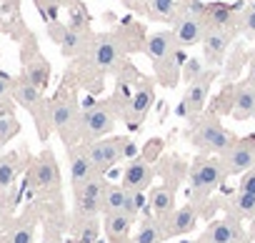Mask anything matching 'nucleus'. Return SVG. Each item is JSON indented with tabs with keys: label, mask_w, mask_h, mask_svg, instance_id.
Instances as JSON below:
<instances>
[{
	"label": "nucleus",
	"mask_w": 255,
	"mask_h": 243,
	"mask_svg": "<svg viewBox=\"0 0 255 243\" xmlns=\"http://www.w3.org/2000/svg\"><path fill=\"white\" fill-rule=\"evenodd\" d=\"M233 206L243 216H250V218L255 216V196H250V193H240L238 191V196L233 198Z\"/></svg>",
	"instance_id": "32"
},
{
	"label": "nucleus",
	"mask_w": 255,
	"mask_h": 243,
	"mask_svg": "<svg viewBox=\"0 0 255 243\" xmlns=\"http://www.w3.org/2000/svg\"><path fill=\"white\" fill-rule=\"evenodd\" d=\"M208 33L205 20V5L200 0H188L183 8H178V15L173 20V38L178 48H188L195 43H203Z\"/></svg>",
	"instance_id": "1"
},
{
	"label": "nucleus",
	"mask_w": 255,
	"mask_h": 243,
	"mask_svg": "<svg viewBox=\"0 0 255 243\" xmlns=\"http://www.w3.org/2000/svg\"><path fill=\"white\" fill-rule=\"evenodd\" d=\"M225 181V168L220 161H198L190 171L193 193H210Z\"/></svg>",
	"instance_id": "11"
},
{
	"label": "nucleus",
	"mask_w": 255,
	"mask_h": 243,
	"mask_svg": "<svg viewBox=\"0 0 255 243\" xmlns=\"http://www.w3.org/2000/svg\"><path fill=\"white\" fill-rule=\"evenodd\" d=\"M13 78L8 75V73H3L0 70V103H8V98H10V93H13Z\"/></svg>",
	"instance_id": "36"
},
{
	"label": "nucleus",
	"mask_w": 255,
	"mask_h": 243,
	"mask_svg": "<svg viewBox=\"0 0 255 243\" xmlns=\"http://www.w3.org/2000/svg\"><path fill=\"white\" fill-rule=\"evenodd\" d=\"M105 188H108V183L95 176V178L88 181L80 191H75L78 213L85 216V218H93L98 211H103V193H105Z\"/></svg>",
	"instance_id": "13"
},
{
	"label": "nucleus",
	"mask_w": 255,
	"mask_h": 243,
	"mask_svg": "<svg viewBox=\"0 0 255 243\" xmlns=\"http://www.w3.org/2000/svg\"><path fill=\"white\" fill-rule=\"evenodd\" d=\"M115 131V115L108 105L103 103H95V105H88L83 113H80V120H78V133L85 138V141H98V138H105L108 133Z\"/></svg>",
	"instance_id": "3"
},
{
	"label": "nucleus",
	"mask_w": 255,
	"mask_h": 243,
	"mask_svg": "<svg viewBox=\"0 0 255 243\" xmlns=\"http://www.w3.org/2000/svg\"><path fill=\"white\" fill-rule=\"evenodd\" d=\"M133 243H163V231L155 221H145L138 233H135V241Z\"/></svg>",
	"instance_id": "30"
},
{
	"label": "nucleus",
	"mask_w": 255,
	"mask_h": 243,
	"mask_svg": "<svg viewBox=\"0 0 255 243\" xmlns=\"http://www.w3.org/2000/svg\"><path fill=\"white\" fill-rule=\"evenodd\" d=\"M23 75H25L33 85H38V88L43 90V88L48 85V78H50V65H48L43 58H38V53H35L33 58H28V60H25Z\"/></svg>",
	"instance_id": "26"
},
{
	"label": "nucleus",
	"mask_w": 255,
	"mask_h": 243,
	"mask_svg": "<svg viewBox=\"0 0 255 243\" xmlns=\"http://www.w3.org/2000/svg\"><path fill=\"white\" fill-rule=\"evenodd\" d=\"M143 208H145V196L138 193V191H128V198H125L123 213H125L128 218H133V221H135V216H140Z\"/></svg>",
	"instance_id": "31"
},
{
	"label": "nucleus",
	"mask_w": 255,
	"mask_h": 243,
	"mask_svg": "<svg viewBox=\"0 0 255 243\" xmlns=\"http://www.w3.org/2000/svg\"><path fill=\"white\" fill-rule=\"evenodd\" d=\"M95 241H98V223H95V221H88L85 228L80 231L78 243H95Z\"/></svg>",
	"instance_id": "37"
},
{
	"label": "nucleus",
	"mask_w": 255,
	"mask_h": 243,
	"mask_svg": "<svg viewBox=\"0 0 255 243\" xmlns=\"http://www.w3.org/2000/svg\"><path fill=\"white\" fill-rule=\"evenodd\" d=\"M148 206H150V211H153L155 216L165 218V216H170V213L175 211V193H173L168 186H158V188L150 191Z\"/></svg>",
	"instance_id": "23"
},
{
	"label": "nucleus",
	"mask_w": 255,
	"mask_h": 243,
	"mask_svg": "<svg viewBox=\"0 0 255 243\" xmlns=\"http://www.w3.org/2000/svg\"><path fill=\"white\" fill-rule=\"evenodd\" d=\"M203 73H205L203 60H198V58H185V63H183V78H185L188 83H193V80L200 78Z\"/></svg>",
	"instance_id": "34"
},
{
	"label": "nucleus",
	"mask_w": 255,
	"mask_h": 243,
	"mask_svg": "<svg viewBox=\"0 0 255 243\" xmlns=\"http://www.w3.org/2000/svg\"><path fill=\"white\" fill-rule=\"evenodd\" d=\"M60 3H65V0H35L38 8H43V5H60Z\"/></svg>",
	"instance_id": "40"
},
{
	"label": "nucleus",
	"mask_w": 255,
	"mask_h": 243,
	"mask_svg": "<svg viewBox=\"0 0 255 243\" xmlns=\"http://www.w3.org/2000/svg\"><path fill=\"white\" fill-rule=\"evenodd\" d=\"M30 186L38 188V191H58V186H60V168H58V163H55L50 151H45L35 161V166L30 168Z\"/></svg>",
	"instance_id": "12"
},
{
	"label": "nucleus",
	"mask_w": 255,
	"mask_h": 243,
	"mask_svg": "<svg viewBox=\"0 0 255 243\" xmlns=\"http://www.w3.org/2000/svg\"><path fill=\"white\" fill-rule=\"evenodd\" d=\"M233 118L235 120H248L255 115V85L253 83H243L238 90H235V98H233Z\"/></svg>",
	"instance_id": "17"
},
{
	"label": "nucleus",
	"mask_w": 255,
	"mask_h": 243,
	"mask_svg": "<svg viewBox=\"0 0 255 243\" xmlns=\"http://www.w3.org/2000/svg\"><path fill=\"white\" fill-rule=\"evenodd\" d=\"M10 95H13V100L18 105H23L33 115V120H35L38 128H40V138H48V123H50V118H48V103L43 98V90L38 85H33L25 75H20L13 83V93Z\"/></svg>",
	"instance_id": "2"
},
{
	"label": "nucleus",
	"mask_w": 255,
	"mask_h": 243,
	"mask_svg": "<svg viewBox=\"0 0 255 243\" xmlns=\"http://www.w3.org/2000/svg\"><path fill=\"white\" fill-rule=\"evenodd\" d=\"M68 161H70V183H73V191H80L88 181H93L98 176V171L90 163L85 148H70L68 151Z\"/></svg>",
	"instance_id": "16"
},
{
	"label": "nucleus",
	"mask_w": 255,
	"mask_h": 243,
	"mask_svg": "<svg viewBox=\"0 0 255 243\" xmlns=\"http://www.w3.org/2000/svg\"><path fill=\"white\" fill-rule=\"evenodd\" d=\"M128 198V188L123 186H108L103 193V213H123Z\"/></svg>",
	"instance_id": "28"
},
{
	"label": "nucleus",
	"mask_w": 255,
	"mask_h": 243,
	"mask_svg": "<svg viewBox=\"0 0 255 243\" xmlns=\"http://www.w3.org/2000/svg\"><path fill=\"white\" fill-rule=\"evenodd\" d=\"M198 223V211L193 206H183L178 211L170 213V223H168V233L170 236H183V233H190Z\"/></svg>",
	"instance_id": "22"
},
{
	"label": "nucleus",
	"mask_w": 255,
	"mask_h": 243,
	"mask_svg": "<svg viewBox=\"0 0 255 243\" xmlns=\"http://www.w3.org/2000/svg\"><path fill=\"white\" fill-rule=\"evenodd\" d=\"M48 118H50V126L58 131V136L70 146L78 133V120H80V113L75 108V103L70 98H55L50 105H48Z\"/></svg>",
	"instance_id": "5"
},
{
	"label": "nucleus",
	"mask_w": 255,
	"mask_h": 243,
	"mask_svg": "<svg viewBox=\"0 0 255 243\" xmlns=\"http://www.w3.org/2000/svg\"><path fill=\"white\" fill-rule=\"evenodd\" d=\"M230 38H233V30L230 28H208L205 38H203V55H205V63L208 65H220L223 58H225V50L230 45Z\"/></svg>",
	"instance_id": "14"
},
{
	"label": "nucleus",
	"mask_w": 255,
	"mask_h": 243,
	"mask_svg": "<svg viewBox=\"0 0 255 243\" xmlns=\"http://www.w3.org/2000/svg\"><path fill=\"white\" fill-rule=\"evenodd\" d=\"M145 148H148V153H150L148 158H153V156H158V153H160L163 141H160V138H153V141H148V146H145Z\"/></svg>",
	"instance_id": "39"
},
{
	"label": "nucleus",
	"mask_w": 255,
	"mask_h": 243,
	"mask_svg": "<svg viewBox=\"0 0 255 243\" xmlns=\"http://www.w3.org/2000/svg\"><path fill=\"white\" fill-rule=\"evenodd\" d=\"M150 183H153L150 161H145V158H133L130 163L125 166V171H123V183H120L123 188L143 193L145 188H150Z\"/></svg>",
	"instance_id": "15"
},
{
	"label": "nucleus",
	"mask_w": 255,
	"mask_h": 243,
	"mask_svg": "<svg viewBox=\"0 0 255 243\" xmlns=\"http://www.w3.org/2000/svg\"><path fill=\"white\" fill-rule=\"evenodd\" d=\"M248 78H250V83L255 85V58L250 60V68H248Z\"/></svg>",
	"instance_id": "41"
},
{
	"label": "nucleus",
	"mask_w": 255,
	"mask_h": 243,
	"mask_svg": "<svg viewBox=\"0 0 255 243\" xmlns=\"http://www.w3.org/2000/svg\"><path fill=\"white\" fill-rule=\"evenodd\" d=\"M240 228L233 221H213L205 231V243H238Z\"/></svg>",
	"instance_id": "21"
},
{
	"label": "nucleus",
	"mask_w": 255,
	"mask_h": 243,
	"mask_svg": "<svg viewBox=\"0 0 255 243\" xmlns=\"http://www.w3.org/2000/svg\"><path fill=\"white\" fill-rule=\"evenodd\" d=\"M220 163L225 168V176H238V173H245V171L255 168V136L235 141L220 156Z\"/></svg>",
	"instance_id": "8"
},
{
	"label": "nucleus",
	"mask_w": 255,
	"mask_h": 243,
	"mask_svg": "<svg viewBox=\"0 0 255 243\" xmlns=\"http://www.w3.org/2000/svg\"><path fill=\"white\" fill-rule=\"evenodd\" d=\"M193 143H195L198 148L208 151V153H220V156H223V153L235 143V138H233L230 131H225V128L220 126L218 118H208V120H200V123L195 126V131H193Z\"/></svg>",
	"instance_id": "4"
},
{
	"label": "nucleus",
	"mask_w": 255,
	"mask_h": 243,
	"mask_svg": "<svg viewBox=\"0 0 255 243\" xmlns=\"http://www.w3.org/2000/svg\"><path fill=\"white\" fill-rule=\"evenodd\" d=\"M20 133V120L15 118V110L8 103H0V146L10 143Z\"/></svg>",
	"instance_id": "25"
},
{
	"label": "nucleus",
	"mask_w": 255,
	"mask_h": 243,
	"mask_svg": "<svg viewBox=\"0 0 255 243\" xmlns=\"http://www.w3.org/2000/svg\"><path fill=\"white\" fill-rule=\"evenodd\" d=\"M153 100H155V93H153L150 85H140V88H135V90L130 93V100H128V115L135 118V123H138V120H143L145 113L150 110Z\"/></svg>",
	"instance_id": "20"
},
{
	"label": "nucleus",
	"mask_w": 255,
	"mask_h": 243,
	"mask_svg": "<svg viewBox=\"0 0 255 243\" xmlns=\"http://www.w3.org/2000/svg\"><path fill=\"white\" fill-rule=\"evenodd\" d=\"M215 73L213 70H205L200 78H195L193 83H188V90L178 105V115L180 118H198L205 108V100H208V93H210V83H213Z\"/></svg>",
	"instance_id": "7"
},
{
	"label": "nucleus",
	"mask_w": 255,
	"mask_h": 243,
	"mask_svg": "<svg viewBox=\"0 0 255 243\" xmlns=\"http://www.w3.org/2000/svg\"><path fill=\"white\" fill-rule=\"evenodd\" d=\"M205 20H208V28H230L233 8H228V5H223V3L205 5Z\"/></svg>",
	"instance_id": "29"
},
{
	"label": "nucleus",
	"mask_w": 255,
	"mask_h": 243,
	"mask_svg": "<svg viewBox=\"0 0 255 243\" xmlns=\"http://www.w3.org/2000/svg\"><path fill=\"white\" fill-rule=\"evenodd\" d=\"M240 28H243V33H245L248 38H255V13H253V10L245 8V13H243V18H240Z\"/></svg>",
	"instance_id": "38"
},
{
	"label": "nucleus",
	"mask_w": 255,
	"mask_h": 243,
	"mask_svg": "<svg viewBox=\"0 0 255 243\" xmlns=\"http://www.w3.org/2000/svg\"><path fill=\"white\" fill-rule=\"evenodd\" d=\"M8 243H35V233H33L30 226L20 223V226H15V228L8 233Z\"/></svg>",
	"instance_id": "33"
},
{
	"label": "nucleus",
	"mask_w": 255,
	"mask_h": 243,
	"mask_svg": "<svg viewBox=\"0 0 255 243\" xmlns=\"http://www.w3.org/2000/svg\"><path fill=\"white\" fill-rule=\"evenodd\" d=\"M88 45H90V40H88V33L85 30H78V28L65 25V33H63L60 43H58V48H60V53L65 58H75V55L85 53Z\"/></svg>",
	"instance_id": "18"
},
{
	"label": "nucleus",
	"mask_w": 255,
	"mask_h": 243,
	"mask_svg": "<svg viewBox=\"0 0 255 243\" xmlns=\"http://www.w3.org/2000/svg\"><path fill=\"white\" fill-rule=\"evenodd\" d=\"M18 173H20V153L0 156V198H5V193H10Z\"/></svg>",
	"instance_id": "19"
},
{
	"label": "nucleus",
	"mask_w": 255,
	"mask_h": 243,
	"mask_svg": "<svg viewBox=\"0 0 255 243\" xmlns=\"http://www.w3.org/2000/svg\"><path fill=\"white\" fill-rule=\"evenodd\" d=\"M105 233L115 241V238H125L130 233V226H133V218H128L125 213H105Z\"/></svg>",
	"instance_id": "27"
},
{
	"label": "nucleus",
	"mask_w": 255,
	"mask_h": 243,
	"mask_svg": "<svg viewBox=\"0 0 255 243\" xmlns=\"http://www.w3.org/2000/svg\"><path fill=\"white\" fill-rule=\"evenodd\" d=\"M248 10H253V13H255V0H248Z\"/></svg>",
	"instance_id": "42"
},
{
	"label": "nucleus",
	"mask_w": 255,
	"mask_h": 243,
	"mask_svg": "<svg viewBox=\"0 0 255 243\" xmlns=\"http://www.w3.org/2000/svg\"><path fill=\"white\" fill-rule=\"evenodd\" d=\"M238 191H240V193H250V196H255V168H250V171L243 173Z\"/></svg>",
	"instance_id": "35"
},
{
	"label": "nucleus",
	"mask_w": 255,
	"mask_h": 243,
	"mask_svg": "<svg viewBox=\"0 0 255 243\" xmlns=\"http://www.w3.org/2000/svg\"><path fill=\"white\" fill-rule=\"evenodd\" d=\"M125 141H128V138H98V141H90V143L83 146V148H85L90 163L95 166V171L103 173V171L113 168L115 163H120V161L125 158V153H123Z\"/></svg>",
	"instance_id": "6"
},
{
	"label": "nucleus",
	"mask_w": 255,
	"mask_h": 243,
	"mask_svg": "<svg viewBox=\"0 0 255 243\" xmlns=\"http://www.w3.org/2000/svg\"><path fill=\"white\" fill-rule=\"evenodd\" d=\"M123 55V43L120 38L115 35H98L95 40H90L88 45V58H90V65L93 68H100V70H110L118 65Z\"/></svg>",
	"instance_id": "9"
},
{
	"label": "nucleus",
	"mask_w": 255,
	"mask_h": 243,
	"mask_svg": "<svg viewBox=\"0 0 255 243\" xmlns=\"http://www.w3.org/2000/svg\"><path fill=\"white\" fill-rule=\"evenodd\" d=\"M180 8V0H145V13L153 20L160 23H173Z\"/></svg>",
	"instance_id": "24"
},
{
	"label": "nucleus",
	"mask_w": 255,
	"mask_h": 243,
	"mask_svg": "<svg viewBox=\"0 0 255 243\" xmlns=\"http://www.w3.org/2000/svg\"><path fill=\"white\" fill-rule=\"evenodd\" d=\"M175 53H178V45H175L173 30H155V33L148 35V40H145V55L153 60V65L160 73L168 68V63L173 60Z\"/></svg>",
	"instance_id": "10"
}]
</instances>
